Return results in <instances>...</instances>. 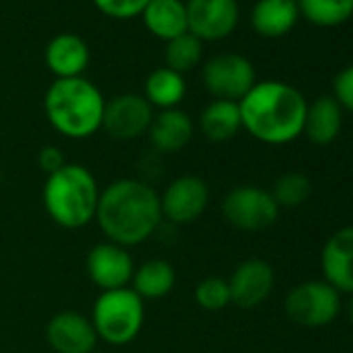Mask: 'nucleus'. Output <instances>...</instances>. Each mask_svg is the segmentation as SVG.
<instances>
[{
    "instance_id": "obj_1",
    "label": "nucleus",
    "mask_w": 353,
    "mask_h": 353,
    "mask_svg": "<svg viewBox=\"0 0 353 353\" xmlns=\"http://www.w3.org/2000/svg\"><path fill=\"white\" fill-rule=\"evenodd\" d=\"M160 194L143 179H117L100 192L96 223L112 241L135 248L154 237L162 225Z\"/></svg>"
},
{
    "instance_id": "obj_2",
    "label": "nucleus",
    "mask_w": 353,
    "mask_h": 353,
    "mask_svg": "<svg viewBox=\"0 0 353 353\" xmlns=\"http://www.w3.org/2000/svg\"><path fill=\"white\" fill-rule=\"evenodd\" d=\"M241 127L258 141L285 145L303 133L307 102L285 81H260L241 100Z\"/></svg>"
},
{
    "instance_id": "obj_3",
    "label": "nucleus",
    "mask_w": 353,
    "mask_h": 353,
    "mask_svg": "<svg viewBox=\"0 0 353 353\" xmlns=\"http://www.w3.org/2000/svg\"><path fill=\"white\" fill-rule=\"evenodd\" d=\"M106 100L85 77L54 79L44 96V112L54 131L69 139H88L102 129Z\"/></svg>"
},
{
    "instance_id": "obj_4",
    "label": "nucleus",
    "mask_w": 353,
    "mask_h": 353,
    "mask_svg": "<svg viewBox=\"0 0 353 353\" xmlns=\"http://www.w3.org/2000/svg\"><path fill=\"white\" fill-rule=\"evenodd\" d=\"M100 192L96 176L88 166L67 162L61 170L46 176L42 204L52 223L77 231L96 221Z\"/></svg>"
},
{
    "instance_id": "obj_5",
    "label": "nucleus",
    "mask_w": 353,
    "mask_h": 353,
    "mask_svg": "<svg viewBox=\"0 0 353 353\" xmlns=\"http://www.w3.org/2000/svg\"><path fill=\"white\" fill-rule=\"evenodd\" d=\"M143 299L131 287H123L102 291L94 301L90 320L96 328L98 339L112 347H121L135 341L143 326Z\"/></svg>"
},
{
    "instance_id": "obj_6",
    "label": "nucleus",
    "mask_w": 353,
    "mask_h": 353,
    "mask_svg": "<svg viewBox=\"0 0 353 353\" xmlns=\"http://www.w3.org/2000/svg\"><path fill=\"white\" fill-rule=\"evenodd\" d=\"M341 312V293L326 281H307L289 291L285 314L291 322L307 328L330 324Z\"/></svg>"
},
{
    "instance_id": "obj_7",
    "label": "nucleus",
    "mask_w": 353,
    "mask_h": 353,
    "mask_svg": "<svg viewBox=\"0 0 353 353\" xmlns=\"http://www.w3.org/2000/svg\"><path fill=\"white\" fill-rule=\"evenodd\" d=\"M202 81L214 100L227 102H239L258 83L252 61L237 52L212 57L202 69Z\"/></svg>"
},
{
    "instance_id": "obj_8",
    "label": "nucleus",
    "mask_w": 353,
    "mask_h": 353,
    "mask_svg": "<svg viewBox=\"0 0 353 353\" xmlns=\"http://www.w3.org/2000/svg\"><path fill=\"white\" fill-rule=\"evenodd\" d=\"M221 210L225 221L239 231H264L276 223L281 212L270 192L254 185L231 190L223 198Z\"/></svg>"
},
{
    "instance_id": "obj_9",
    "label": "nucleus",
    "mask_w": 353,
    "mask_h": 353,
    "mask_svg": "<svg viewBox=\"0 0 353 353\" xmlns=\"http://www.w3.org/2000/svg\"><path fill=\"white\" fill-rule=\"evenodd\" d=\"M210 204V188L198 174H181L160 194L162 219L174 227L196 223Z\"/></svg>"
},
{
    "instance_id": "obj_10",
    "label": "nucleus",
    "mask_w": 353,
    "mask_h": 353,
    "mask_svg": "<svg viewBox=\"0 0 353 353\" xmlns=\"http://www.w3.org/2000/svg\"><path fill=\"white\" fill-rule=\"evenodd\" d=\"M154 119V108L139 94H121L106 102L102 129L119 141L137 139L148 133Z\"/></svg>"
},
{
    "instance_id": "obj_11",
    "label": "nucleus",
    "mask_w": 353,
    "mask_h": 353,
    "mask_svg": "<svg viewBox=\"0 0 353 353\" xmlns=\"http://www.w3.org/2000/svg\"><path fill=\"white\" fill-rule=\"evenodd\" d=\"M85 270L90 281L100 291H112L131 287L135 262L127 248L112 241L96 243L85 258Z\"/></svg>"
},
{
    "instance_id": "obj_12",
    "label": "nucleus",
    "mask_w": 353,
    "mask_h": 353,
    "mask_svg": "<svg viewBox=\"0 0 353 353\" xmlns=\"http://www.w3.org/2000/svg\"><path fill=\"white\" fill-rule=\"evenodd\" d=\"M188 28L202 42H216L231 36L239 21L237 0H188Z\"/></svg>"
},
{
    "instance_id": "obj_13",
    "label": "nucleus",
    "mask_w": 353,
    "mask_h": 353,
    "mask_svg": "<svg viewBox=\"0 0 353 353\" xmlns=\"http://www.w3.org/2000/svg\"><path fill=\"white\" fill-rule=\"evenodd\" d=\"M46 341L57 353H94L100 339L88 316L65 310L48 320Z\"/></svg>"
},
{
    "instance_id": "obj_14",
    "label": "nucleus",
    "mask_w": 353,
    "mask_h": 353,
    "mask_svg": "<svg viewBox=\"0 0 353 353\" xmlns=\"http://www.w3.org/2000/svg\"><path fill=\"white\" fill-rule=\"evenodd\" d=\"M227 283L231 289V303L252 310L264 303L270 295L274 287V270L266 260L252 258L241 262Z\"/></svg>"
},
{
    "instance_id": "obj_15",
    "label": "nucleus",
    "mask_w": 353,
    "mask_h": 353,
    "mask_svg": "<svg viewBox=\"0 0 353 353\" xmlns=\"http://www.w3.org/2000/svg\"><path fill=\"white\" fill-rule=\"evenodd\" d=\"M320 266L324 281L339 293L353 295V227L339 229L322 248Z\"/></svg>"
},
{
    "instance_id": "obj_16",
    "label": "nucleus",
    "mask_w": 353,
    "mask_h": 353,
    "mask_svg": "<svg viewBox=\"0 0 353 353\" xmlns=\"http://www.w3.org/2000/svg\"><path fill=\"white\" fill-rule=\"evenodd\" d=\"M148 139L158 154H176L194 139V121L179 108H168L154 114Z\"/></svg>"
},
{
    "instance_id": "obj_17",
    "label": "nucleus",
    "mask_w": 353,
    "mask_h": 353,
    "mask_svg": "<svg viewBox=\"0 0 353 353\" xmlns=\"http://www.w3.org/2000/svg\"><path fill=\"white\" fill-rule=\"evenodd\" d=\"M46 67L57 79L81 77L90 65V48L83 38L75 34H61L52 38L44 50Z\"/></svg>"
},
{
    "instance_id": "obj_18",
    "label": "nucleus",
    "mask_w": 353,
    "mask_h": 353,
    "mask_svg": "<svg viewBox=\"0 0 353 353\" xmlns=\"http://www.w3.org/2000/svg\"><path fill=\"white\" fill-rule=\"evenodd\" d=\"M141 19L145 30L164 42L190 32L183 0H150Z\"/></svg>"
},
{
    "instance_id": "obj_19",
    "label": "nucleus",
    "mask_w": 353,
    "mask_h": 353,
    "mask_svg": "<svg viewBox=\"0 0 353 353\" xmlns=\"http://www.w3.org/2000/svg\"><path fill=\"white\" fill-rule=\"evenodd\" d=\"M297 19V0H258L252 9V28L264 38H281L289 34Z\"/></svg>"
},
{
    "instance_id": "obj_20",
    "label": "nucleus",
    "mask_w": 353,
    "mask_h": 353,
    "mask_svg": "<svg viewBox=\"0 0 353 353\" xmlns=\"http://www.w3.org/2000/svg\"><path fill=\"white\" fill-rule=\"evenodd\" d=\"M343 127V108L332 96H320L307 104L303 133L316 145H328L336 139Z\"/></svg>"
},
{
    "instance_id": "obj_21",
    "label": "nucleus",
    "mask_w": 353,
    "mask_h": 353,
    "mask_svg": "<svg viewBox=\"0 0 353 353\" xmlns=\"http://www.w3.org/2000/svg\"><path fill=\"white\" fill-rule=\"evenodd\" d=\"M239 102L214 100L200 114V131L206 139L223 143L233 139L241 131Z\"/></svg>"
},
{
    "instance_id": "obj_22",
    "label": "nucleus",
    "mask_w": 353,
    "mask_h": 353,
    "mask_svg": "<svg viewBox=\"0 0 353 353\" xmlns=\"http://www.w3.org/2000/svg\"><path fill=\"white\" fill-rule=\"evenodd\" d=\"M176 283V272L170 262L154 258L143 262L135 268L131 289L145 301V299H162L166 297Z\"/></svg>"
},
{
    "instance_id": "obj_23",
    "label": "nucleus",
    "mask_w": 353,
    "mask_h": 353,
    "mask_svg": "<svg viewBox=\"0 0 353 353\" xmlns=\"http://www.w3.org/2000/svg\"><path fill=\"white\" fill-rule=\"evenodd\" d=\"M185 92H188V83L183 75L166 67L152 71L143 83V98L152 108H160V110L176 108L185 98Z\"/></svg>"
},
{
    "instance_id": "obj_24",
    "label": "nucleus",
    "mask_w": 353,
    "mask_h": 353,
    "mask_svg": "<svg viewBox=\"0 0 353 353\" xmlns=\"http://www.w3.org/2000/svg\"><path fill=\"white\" fill-rule=\"evenodd\" d=\"M299 15L320 28H334L351 19L353 0H297Z\"/></svg>"
},
{
    "instance_id": "obj_25",
    "label": "nucleus",
    "mask_w": 353,
    "mask_h": 353,
    "mask_svg": "<svg viewBox=\"0 0 353 353\" xmlns=\"http://www.w3.org/2000/svg\"><path fill=\"white\" fill-rule=\"evenodd\" d=\"M204 54V46L202 40H198L194 34H181L172 40L166 42L164 48V67L176 73H188L192 69H196L202 61Z\"/></svg>"
},
{
    "instance_id": "obj_26",
    "label": "nucleus",
    "mask_w": 353,
    "mask_h": 353,
    "mask_svg": "<svg viewBox=\"0 0 353 353\" xmlns=\"http://www.w3.org/2000/svg\"><path fill=\"white\" fill-rule=\"evenodd\" d=\"M312 194V181L301 172H285L279 176L270 196L274 198L279 208H297Z\"/></svg>"
},
{
    "instance_id": "obj_27",
    "label": "nucleus",
    "mask_w": 353,
    "mask_h": 353,
    "mask_svg": "<svg viewBox=\"0 0 353 353\" xmlns=\"http://www.w3.org/2000/svg\"><path fill=\"white\" fill-rule=\"evenodd\" d=\"M194 299L202 310H208V312L225 310L231 303L229 283L225 279H219V276H208L196 285Z\"/></svg>"
},
{
    "instance_id": "obj_28",
    "label": "nucleus",
    "mask_w": 353,
    "mask_h": 353,
    "mask_svg": "<svg viewBox=\"0 0 353 353\" xmlns=\"http://www.w3.org/2000/svg\"><path fill=\"white\" fill-rule=\"evenodd\" d=\"M150 0H94V5L100 13L112 19H133L141 17L143 9Z\"/></svg>"
},
{
    "instance_id": "obj_29",
    "label": "nucleus",
    "mask_w": 353,
    "mask_h": 353,
    "mask_svg": "<svg viewBox=\"0 0 353 353\" xmlns=\"http://www.w3.org/2000/svg\"><path fill=\"white\" fill-rule=\"evenodd\" d=\"M332 90H334V100L339 102L341 108L353 112V65L345 67L336 77H334V83H332Z\"/></svg>"
},
{
    "instance_id": "obj_30",
    "label": "nucleus",
    "mask_w": 353,
    "mask_h": 353,
    "mask_svg": "<svg viewBox=\"0 0 353 353\" xmlns=\"http://www.w3.org/2000/svg\"><path fill=\"white\" fill-rule=\"evenodd\" d=\"M38 164H40V168L48 176V174L61 170L67 164V158H65V154H63L61 148H57V145H44L40 150V154H38Z\"/></svg>"
},
{
    "instance_id": "obj_31",
    "label": "nucleus",
    "mask_w": 353,
    "mask_h": 353,
    "mask_svg": "<svg viewBox=\"0 0 353 353\" xmlns=\"http://www.w3.org/2000/svg\"><path fill=\"white\" fill-rule=\"evenodd\" d=\"M347 314H349V320H351V324H353V295H351V299H349V303H347Z\"/></svg>"
},
{
    "instance_id": "obj_32",
    "label": "nucleus",
    "mask_w": 353,
    "mask_h": 353,
    "mask_svg": "<svg viewBox=\"0 0 353 353\" xmlns=\"http://www.w3.org/2000/svg\"><path fill=\"white\" fill-rule=\"evenodd\" d=\"M0 183H3V168H0Z\"/></svg>"
},
{
    "instance_id": "obj_33",
    "label": "nucleus",
    "mask_w": 353,
    "mask_h": 353,
    "mask_svg": "<svg viewBox=\"0 0 353 353\" xmlns=\"http://www.w3.org/2000/svg\"><path fill=\"white\" fill-rule=\"evenodd\" d=\"M94 353H104V351H94Z\"/></svg>"
}]
</instances>
